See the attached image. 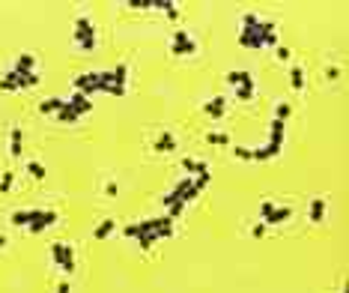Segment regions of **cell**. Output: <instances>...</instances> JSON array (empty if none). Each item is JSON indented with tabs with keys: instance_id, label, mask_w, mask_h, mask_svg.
I'll return each mask as SVG.
<instances>
[{
	"instance_id": "cell-24",
	"label": "cell",
	"mask_w": 349,
	"mask_h": 293,
	"mask_svg": "<svg viewBox=\"0 0 349 293\" xmlns=\"http://www.w3.org/2000/svg\"><path fill=\"white\" fill-rule=\"evenodd\" d=\"M114 230H117V222H114V219H105V222L95 228V239H108Z\"/></svg>"
},
{
	"instance_id": "cell-21",
	"label": "cell",
	"mask_w": 349,
	"mask_h": 293,
	"mask_svg": "<svg viewBox=\"0 0 349 293\" xmlns=\"http://www.w3.org/2000/svg\"><path fill=\"white\" fill-rule=\"evenodd\" d=\"M57 120H60V123H78V120H81V117H78V111H75V108H72V105H69V102H66L63 108H60V111H57Z\"/></svg>"
},
{
	"instance_id": "cell-8",
	"label": "cell",
	"mask_w": 349,
	"mask_h": 293,
	"mask_svg": "<svg viewBox=\"0 0 349 293\" xmlns=\"http://www.w3.org/2000/svg\"><path fill=\"white\" fill-rule=\"evenodd\" d=\"M24 153V132L21 129H9V156L18 159Z\"/></svg>"
},
{
	"instance_id": "cell-35",
	"label": "cell",
	"mask_w": 349,
	"mask_h": 293,
	"mask_svg": "<svg viewBox=\"0 0 349 293\" xmlns=\"http://www.w3.org/2000/svg\"><path fill=\"white\" fill-rule=\"evenodd\" d=\"M266 228H269L266 222H263V225H254V228H251V236H254V239H263V236H266Z\"/></svg>"
},
{
	"instance_id": "cell-7",
	"label": "cell",
	"mask_w": 349,
	"mask_h": 293,
	"mask_svg": "<svg viewBox=\"0 0 349 293\" xmlns=\"http://www.w3.org/2000/svg\"><path fill=\"white\" fill-rule=\"evenodd\" d=\"M203 111L212 117V120H221L224 114H227V99L224 96H215V99H209L206 105H203Z\"/></svg>"
},
{
	"instance_id": "cell-17",
	"label": "cell",
	"mask_w": 349,
	"mask_h": 293,
	"mask_svg": "<svg viewBox=\"0 0 349 293\" xmlns=\"http://www.w3.org/2000/svg\"><path fill=\"white\" fill-rule=\"evenodd\" d=\"M233 93H236V99H239V102H251V99H254V93H257V81H254V78H251V81H245V84H242V87H236Z\"/></svg>"
},
{
	"instance_id": "cell-34",
	"label": "cell",
	"mask_w": 349,
	"mask_h": 293,
	"mask_svg": "<svg viewBox=\"0 0 349 293\" xmlns=\"http://www.w3.org/2000/svg\"><path fill=\"white\" fill-rule=\"evenodd\" d=\"M272 210H275V200H263V203H260V219L266 222V219L272 216Z\"/></svg>"
},
{
	"instance_id": "cell-11",
	"label": "cell",
	"mask_w": 349,
	"mask_h": 293,
	"mask_svg": "<svg viewBox=\"0 0 349 293\" xmlns=\"http://www.w3.org/2000/svg\"><path fill=\"white\" fill-rule=\"evenodd\" d=\"M251 78H254V75H251L248 69H236V72H227V75H224V81H227L233 90H236V87H242V84H245V81H251Z\"/></svg>"
},
{
	"instance_id": "cell-10",
	"label": "cell",
	"mask_w": 349,
	"mask_h": 293,
	"mask_svg": "<svg viewBox=\"0 0 349 293\" xmlns=\"http://www.w3.org/2000/svg\"><path fill=\"white\" fill-rule=\"evenodd\" d=\"M36 216H39V210H18V213H12V225L15 228H30L33 222H36Z\"/></svg>"
},
{
	"instance_id": "cell-30",
	"label": "cell",
	"mask_w": 349,
	"mask_h": 293,
	"mask_svg": "<svg viewBox=\"0 0 349 293\" xmlns=\"http://www.w3.org/2000/svg\"><path fill=\"white\" fill-rule=\"evenodd\" d=\"M257 24H260V15H254V12H245V15H242V30H254Z\"/></svg>"
},
{
	"instance_id": "cell-16",
	"label": "cell",
	"mask_w": 349,
	"mask_h": 293,
	"mask_svg": "<svg viewBox=\"0 0 349 293\" xmlns=\"http://www.w3.org/2000/svg\"><path fill=\"white\" fill-rule=\"evenodd\" d=\"M111 75H114V90H123V93H126V84H128V66H126V63H120L117 69H114V72H111Z\"/></svg>"
},
{
	"instance_id": "cell-19",
	"label": "cell",
	"mask_w": 349,
	"mask_h": 293,
	"mask_svg": "<svg viewBox=\"0 0 349 293\" xmlns=\"http://www.w3.org/2000/svg\"><path fill=\"white\" fill-rule=\"evenodd\" d=\"M176 150V138L170 132H161V138L156 141V153H173Z\"/></svg>"
},
{
	"instance_id": "cell-38",
	"label": "cell",
	"mask_w": 349,
	"mask_h": 293,
	"mask_svg": "<svg viewBox=\"0 0 349 293\" xmlns=\"http://www.w3.org/2000/svg\"><path fill=\"white\" fill-rule=\"evenodd\" d=\"M278 60H281V63L289 60V48H286V45H278Z\"/></svg>"
},
{
	"instance_id": "cell-25",
	"label": "cell",
	"mask_w": 349,
	"mask_h": 293,
	"mask_svg": "<svg viewBox=\"0 0 349 293\" xmlns=\"http://www.w3.org/2000/svg\"><path fill=\"white\" fill-rule=\"evenodd\" d=\"M206 141H209L212 147H227V144H230V135H224V132H206Z\"/></svg>"
},
{
	"instance_id": "cell-4",
	"label": "cell",
	"mask_w": 349,
	"mask_h": 293,
	"mask_svg": "<svg viewBox=\"0 0 349 293\" xmlns=\"http://www.w3.org/2000/svg\"><path fill=\"white\" fill-rule=\"evenodd\" d=\"M75 93H84V96L90 99L93 93H102V84H98V72H81L75 81Z\"/></svg>"
},
{
	"instance_id": "cell-33",
	"label": "cell",
	"mask_w": 349,
	"mask_h": 293,
	"mask_svg": "<svg viewBox=\"0 0 349 293\" xmlns=\"http://www.w3.org/2000/svg\"><path fill=\"white\" fill-rule=\"evenodd\" d=\"M131 9H156V0H128Z\"/></svg>"
},
{
	"instance_id": "cell-3",
	"label": "cell",
	"mask_w": 349,
	"mask_h": 293,
	"mask_svg": "<svg viewBox=\"0 0 349 293\" xmlns=\"http://www.w3.org/2000/svg\"><path fill=\"white\" fill-rule=\"evenodd\" d=\"M170 54L173 57H191V54H197V42L185 30H176L173 33V42H170Z\"/></svg>"
},
{
	"instance_id": "cell-28",
	"label": "cell",
	"mask_w": 349,
	"mask_h": 293,
	"mask_svg": "<svg viewBox=\"0 0 349 293\" xmlns=\"http://www.w3.org/2000/svg\"><path fill=\"white\" fill-rule=\"evenodd\" d=\"M292 114V105H286V102H278L275 105V120H281V123H286V117Z\"/></svg>"
},
{
	"instance_id": "cell-6",
	"label": "cell",
	"mask_w": 349,
	"mask_h": 293,
	"mask_svg": "<svg viewBox=\"0 0 349 293\" xmlns=\"http://www.w3.org/2000/svg\"><path fill=\"white\" fill-rule=\"evenodd\" d=\"M12 72L18 75V78H24V75H30V72H36V57L33 54H18V60H15V66H12Z\"/></svg>"
},
{
	"instance_id": "cell-40",
	"label": "cell",
	"mask_w": 349,
	"mask_h": 293,
	"mask_svg": "<svg viewBox=\"0 0 349 293\" xmlns=\"http://www.w3.org/2000/svg\"><path fill=\"white\" fill-rule=\"evenodd\" d=\"M6 242H9V239H6V236L0 233V248H6Z\"/></svg>"
},
{
	"instance_id": "cell-13",
	"label": "cell",
	"mask_w": 349,
	"mask_h": 293,
	"mask_svg": "<svg viewBox=\"0 0 349 293\" xmlns=\"http://www.w3.org/2000/svg\"><path fill=\"white\" fill-rule=\"evenodd\" d=\"M0 90H3V93H15V90H24V87H21V78H18L15 72H6V75L0 78Z\"/></svg>"
},
{
	"instance_id": "cell-26",
	"label": "cell",
	"mask_w": 349,
	"mask_h": 293,
	"mask_svg": "<svg viewBox=\"0 0 349 293\" xmlns=\"http://www.w3.org/2000/svg\"><path fill=\"white\" fill-rule=\"evenodd\" d=\"M156 242H159V236H156V233H140V236H137V248H143V252H149Z\"/></svg>"
},
{
	"instance_id": "cell-29",
	"label": "cell",
	"mask_w": 349,
	"mask_h": 293,
	"mask_svg": "<svg viewBox=\"0 0 349 293\" xmlns=\"http://www.w3.org/2000/svg\"><path fill=\"white\" fill-rule=\"evenodd\" d=\"M209 183H212V174H209V171H203V174H197V177H194V189H197V192H203Z\"/></svg>"
},
{
	"instance_id": "cell-20",
	"label": "cell",
	"mask_w": 349,
	"mask_h": 293,
	"mask_svg": "<svg viewBox=\"0 0 349 293\" xmlns=\"http://www.w3.org/2000/svg\"><path fill=\"white\" fill-rule=\"evenodd\" d=\"M156 9H164V15H167L170 21H176V18H179V6H176L173 0H156Z\"/></svg>"
},
{
	"instance_id": "cell-37",
	"label": "cell",
	"mask_w": 349,
	"mask_h": 293,
	"mask_svg": "<svg viewBox=\"0 0 349 293\" xmlns=\"http://www.w3.org/2000/svg\"><path fill=\"white\" fill-rule=\"evenodd\" d=\"M325 78H328V81H337V78H340V69H337V66H328V69H325Z\"/></svg>"
},
{
	"instance_id": "cell-27",
	"label": "cell",
	"mask_w": 349,
	"mask_h": 293,
	"mask_svg": "<svg viewBox=\"0 0 349 293\" xmlns=\"http://www.w3.org/2000/svg\"><path fill=\"white\" fill-rule=\"evenodd\" d=\"M27 174H30L33 180H45V177H48L45 164H39V162H27Z\"/></svg>"
},
{
	"instance_id": "cell-23",
	"label": "cell",
	"mask_w": 349,
	"mask_h": 293,
	"mask_svg": "<svg viewBox=\"0 0 349 293\" xmlns=\"http://www.w3.org/2000/svg\"><path fill=\"white\" fill-rule=\"evenodd\" d=\"M289 84H292V90H305V72H302V66L289 69Z\"/></svg>"
},
{
	"instance_id": "cell-5",
	"label": "cell",
	"mask_w": 349,
	"mask_h": 293,
	"mask_svg": "<svg viewBox=\"0 0 349 293\" xmlns=\"http://www.w3.org/2000/svg\"><path fill=\"white\" fill-rule=\"evenodd\" d=\"M57 222H60V213H57V210H45V213L39 210L36 222H33L27 230H30V233H42V230H48L51 225H57Z\"/></svg>"
},
{
	"instance_id": "cell-36",
	"label": "cell",
	"mask_w": 349,
	"mask_h": 293,
	"mask_svg": "<svg viewBox=\"0 0 349 293\" xmlns=\"http://www.w3.org/2000/svg\"><path fill=\"white\" fill-rule=\"evenodd\" d=\"M105 195L117 197V195H120V186H117V183H105Z\"/></svg>"
},
{
	"instance_id": "cell-15",
	"label": "cell",
	"mask_w": 349,
	"mask_h": 293,
	"mask_svg": "<svg viewBox=\"0 0 349 293\" xmlns=\"http://www.w3.org/2000/svg\"><path fill=\"white\" fill-rule=\"evenodd\" d=\"M289 219H292V210H289V206H275L272 216L266 219V225H284V222H289Z\"/></svg>"
},
{
	"instance_id": "cell-39",
	"label": "cell",
	"mask_w": 349,
	"mask_h": 293,
	"mask_svg": "<svg viewBox=\"0 0 349 293\" xmlns=\"http://www.w3.org/2000/svg\"><path fill=\"white\" fill-rule=\"evenodd\" d=\"M57 293H72V284H69V281H60V284H57Z\"/></svg>"
},
{
	"instance_id": "cell-14",
	"label": "cell",
	"mask_w": 349,
	"mask_h": 293,
	"mask_svg": "<svg viewBox=\"0 0 349 293\" xmlns=\"http://www.w3.org/2000/svg\"><path fill=\"white\" fill-rule=\"evenodd\" d=\"M284 138H286V126L281 120H272V126H269V144H281L284 147Z\"/></svg>"
},
{
	"instance_id": "cell-18",
	"label": "cell",
	"mask_w": 349,
	"mask_h": 293,
	"mask_svg": "<svg viewBox=\"0 0 349 293\" xmlns=\"http://www.w3.org/2000/svg\"><path fill=\"white\" fill-rule=\"evenodd\" d=\"M63 105H66V99L51 96V99H45V102H39V114H57Z\"/></svg>"
},
{
	"instance_id": "cell-2",
	"label": "cell",
	"mask_w": 349,
	"mask_h": 293,
	"mask_svg": "<svg viewBox=\"0 0 349 293\" xmlns=\"http://www.w3.org/2000/svg\"><path fill=\"white\" fill-rule=\"evenodd\" d=\"M51 261H54L57 269H63L66 275L75 272V248L66 245V242H54V245H51Z\"/></svg>"
},
{
	"instance_id": "cell-22",
	"label": "cell",
	"mask_w": 349,
	"mask_h": 293,
	"mask_svg": "<svg viewBox=\"0 0 349 293\" xmlns=\"http://www.w3.org/2000/svg\"><path fill=\"white\" fill-rule=\"evenodd\" d=\"M182 171L191 177V174H203V171H209V164L197 162V159H182Z\"/></svg>"
},
{
	"instance_id": "cell-31",
	"label": "cell",
	"mask_w": 349,
	"mask_h": 293,
	"mask_svg": "<svg viewBox=\"0 0 349 293\" xmlns=\"http://www.w3.org/2000/svg\"><path fill=\"white\" fill-rule=\"evenodd\" d=\"M12 186H15V174H12V171H6V174H3V177H0V192H3V195H6V192H9V189H12Z\"/></svg>"
},
{
	"instance_id": "cell-1",
	"label": "cell",
	"mask_w": 349,
	"mask_h": 293,
	"mask_svg": "<svg viewBox=\"0 0 349 293\" xmlns=\"http://www.w3.org/2000/svg\"><path fill=\"white\" fill-rule=\"evenodd\" d=\"M75 45L81 51H93L95 48V27L90 21V15H78L75 18Z\"/></svg>"
},
{
	"instance_id": "cell-32",
	"label": "cell",
	"mask_w": 349,
	"mask_h": 293,
	"mask_svg": "<svg viewBox=\"0 0 349 293\" xmlns=\"http://www.w3.org/2000/svg\"><path fill=\"white\" fill-rule=\"evenodd\" d=\"M39 81H42V78H39V72H30V75H24V78H21V87L27 90V87H36Z\"/></svg>"
},
{
	"instance_id": "cell-9",
	"label": "cell",
	"mask_w": 349,
	"mask_h": 293,
	"mask_svg": "<svg viewBox=\"0 0 349 293\" xmlns=\"http://www.w3.org/2000/svg\"><path fill=\"white\" fill-rule=\"evenodd\" d=\"M69 105L78 111V117H84V114H93V99H87L84 93H72Z\"/></svg>"
},
{
	"instance_id": "cell-12",
	"label": "cell",
	"mask_w": 349,
	"mask_h": 293,
	"mask_svg": "<svg viewBox=\"0 0 349 293\" xmlns=\"http://www.w3.org/2000/svg\"><path fill=\"white\" fill-rule=\"evenodd\" d=\"M325 206H328L325 197H314V200H311V222H314V225H322V219H325Z\"/></svg>"
}]
</instances>
